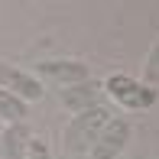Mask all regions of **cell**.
Returning a JSON list of instances; mask_svg holds the SVG:
<instances>
[{
    "instance_id": "cell-10",
    "label": "cell",
    "mask_w": 159,
    "mask_h": 159,
    "mask_svg": "<svg viewBox=\"0 0 159 159\" xmlns=\"http://www.w3.org/2000/svg\"><path fill=\"white\" fill-rule=\"evenodd\" d=\"M26 159H52V149L42 136H33L30 140V149H26Z\"/></svg>"
},
{
    "instance_id": "cell-2",
    "label": "cell",
    "mask_w": 159,
    "mask_h": 159,
    "mask_svg": "<svg viewBox=\"0 0 159 159\" xmlns=\"http://www.w3.org/2000/svg\"><path fill=\"white\" fill-rule=\"evenodd\" d=\"M101 91L117 107H127V111H146L156 101V88L136 81V78H130V75H111L107 81H101Z\"/></svg>"
},
{
    "instance_id": "cell-7",
    "label": "cell",
    "mask_w": 159,
    "mask_h": 159,
    "mask_svg": "<svg viewBox=\"0 0 159 159\" xmlns=\"http://www.w3.org/2000/svg\"><path fill=\"white\" fill-rule=\"evenodd\" d=\"M30 130L26 124H13L0 133V159H26V149H30Z\"/></svg>"
},
{
    "instance_id": "cell-5",
    "label": "cell",
    "mask_w": 159,
    "mask_h": 159,
    "mask_svg": "<svg viewBox=\"0 0 159 159\" xmlns=\"http://www.w3.org/2000/svg\"><path fill=\"white\" fill-rule=\"evenodd\" d=\"M36 71H39L42 78H49V81H55V84H65V88L91 78L88 65L78 62V59H46V62L36 65ZM39 75H36V78H39Z\"/></svg>"
},
{
    "instance_id": "cell-3",
    "label": "cell",
    "mask_w": 159,
    "mask_h": 159,
    "mask_svg": "<svg viewBox=\"0 0 159 159\" xmlns=\"http://www.w3.org/2000/svg\"><path fill=\"white\" fill-rule=\"evenodd\" d=\"M127 143H130V120L111 117L91 146V159H117L127 149Z\"/></svg>"
},
{
    "instance_id": "cell-4",
    "label": "cell",
    "mask_w": 159,
    "mask_h": 159,
    "mask_svg": "<svg viewBox=\"0 0 159 159\" xmlns=\"http://www.w3.org/2000/svg\"><path fill=\"white\" fill-rule=\"evenodd\" d=\"M0 88L10 91L13 98L26 101V104L42 98V81H39L36 75H30V71H23V68H16V65H10V62H0Z\"/></svg>"
},
{
    "instance_id": "cell-6",
    "label": "cell",
    "mask_w": 159,
    "mask_h": 159,
    "mask_svg": "<svg viewBox=\"0 0 159 159\" xmlns=\"http://www.w3.org/2000/svg\"><path fill=\"white\" fill-rule=\"evenodd\" d=\"M101 81H94V78H88V81H78V84H68V88L59 94L62 107H68V111L81 114V111H91V107L101 104Z\"/></svg>"
},
{
    "instance_id": "cell-9",
    "label": "cell",
    "mask_w": 159,
    "mask_h": 159,
    "mask_svg": "<svg viewBox=\"0 0 159 159\" xmlns=\"http://www.w3.org/2000/svg\"><path fill=\"white\" fill-rule=\"evenodd\" d=\"M143 75H146V81L143 84H159V39L153 42V49H149V55H146V65H143Z\"/></svg>"
},
{
    "instance_id": "cell-1",
    "label": "cell",
    "mask_w": 159,
    "mask_h": 159,
    "mask_svg": "<svg viewBox=\"0 0 159 159\" xmlns=\"http://www.w3.org/2000/svg\"><path fill=\"white\" fill-rule=\"evenodd\" d=\"M111 120V111H107L104 104L91 107V111H81L71 117V124L65 127V149L75 156H84L91 153V146H94L98 133L104 130V124Z\"/></svg>"
},
{
    "instance_id": "cell-8",
    "label": "cell",
    "mask_w": 159,
    "mask_h": 159,
    "mask_svg": "<svg viewBox=\"0 0 159 159\" xmlns=\"http://www.w3.org/2000/svg\"><path fill=\"white\" fill-rule=\"evenodd\" d=\"M26 114H30V104H26V101L13 98L10 91H3V88H0V120H3L7 127L23 124V120H26Z\"/></svg>"
}]
</instances>
